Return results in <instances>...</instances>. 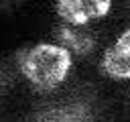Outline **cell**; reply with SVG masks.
Listing matches in <instances>:
<instances>
[{"label":"cell","instance_id":"2","mask_svg":"<svg viewBox=\"0 0 130 122\" xmlns=\"http://www.w3.org/2000/svg\"><path fill=\"white\" fill-rule=\"evenodd\" d=\"M55 8L63 22L87 26L110 12L112 0H57Z\"/></svg>","mask_w":130,"mask_h":122},{"label":"cell","instance_id":"6","mask_svg":"<svg viewBox=\"0 0 130 122\" xmlns=\"http://www.w3.org/2000/svg\"><path fill=\"white\" fill-rule=\"evenodd\" d=\"M26 2H30V0H0V14L14 12V10L22 8Z\"/></svg>","mask_w":130,"mask_h":122},{"label":"cell","instance_id":"1","mask_svg":"<svg viewBox=\"0 0 130 122\" xmlns=\"http://www.w3.org/2000/svg\"><path fill=\"white\" fill-rule=\"evenodd\" d=\"M71 65V53L59 43H37L18 55V69L37 92L57 89L67 79Z\"/></svg>","mask_w":130,"mask_h":122},{"label":"cell","instance_id":"7","mask_svg":"<svg viewBox=\"0 0 130 122\" xmlns=\"http://www.w3.org/2000/svg\"><path fill=\"white\" fill-rule=\"evenodd\" d=\"M0 96H2V81H0Z\"/></svg>","mask_w":130,"mask_h":122},{"label":"cell","instance_id":"3","mask_svg":"<svg viewBox=\"0 0 130 122\" xmlns=\"http://www.w3.org/2000/svg\"><path fill=\"white\" fill-rule=\"evenodd\" d=\"M100 67L112 79H130V26L106 49Z\"/></svg>","mask_w":130,"mask_h":122},{"label":"cell","instance_id":"4","mask_svg":"<svg viewBox=\"0 0 130 122\" xmlns=\"http://www.w3.org/2000/svg\"><path fill=\"white\" fill-rule=\"evenodd\" d=\"M55 37L61 47H65L69 53H75L79 57H87L95 51L98 37L89 26H77V24H59L55 28Z\"/></svg>","mask_w":130,"mask_h":122},{"label":"cell","instance_id":"5","mask_svg":"<svg viewBox=\"0 0 130 122\" xmlns=\"http://www.w3.org/2000/svg\"><path fill=\"white\" fill-rule=\"evenodd\" d=\"M32 122H91V114L83 104H67L39 112Z\"/></svg>","mask_w":130,"mask_h":122}]
</instances>
